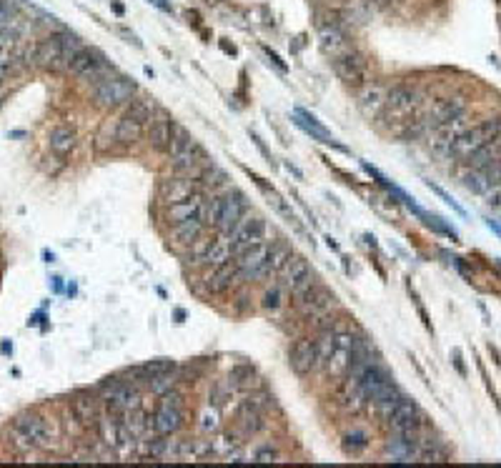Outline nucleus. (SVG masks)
I'll return each instance as SVG.
<instances>
[{
	"mask_svg": "<svg viewBox=\"0 0 501 468\" xmlns=\"http://www.w3.org/2000/svg\"><path fill=\"white\" fill-rule=\"evenodd\" d=\"M254 458H256V463H276V461H281V451H278V446H274V443H264V446L256 448Z\"/></svg>",
	"mask_w": 501,
	"mask_h": 468,
	"instance_id": "nucleus-51",
	"label": "nucleus"
},
{
	"mask_svg": "<svg viewBox=\"0 0 501 468\" xmlns=\"http://www.w3.org/2000/svg\"><path fill=\"white\" fill-rule=\"evenodd\" d=\"M484 198H486V205H489V208L499 210L501 208V183L499 186H491V190L484 195Z\"/></svg>",
	"mask_w": 501,
	"mask_h": 468,
	"instance_id": "nucleus-55",
	"label": "nucleus"
},
{
	"mask_svg": "<svg viewBox=\"0 0 501 468\" xmlns=\"http://www.w3.org/2000/svg\"><path fill=\"white\" fill-rule=\"evenodd\" d=\"M60 43H63V63H65V68L70 65V60L76 58L78 53H81L86 45H83V40L78 38L76 33H70V30H63L60 33Z\"/></svg>",
	"mask_w": 501,
	"mask_h": 468,
	"instance_id": "nucleus-43",
	"label": "nucleus"
},
{
	"mask_svg": "<svg viewBox=\"0 0 501 468\" xmlns=\"http://www.w3.org/2000/svg\"><path fill=\"white\" fill-rule=\"evenodd\" d=\"M421 433H393L386 443V456L396 463H409L419 458Z\"/></svg>",
	"mask_w": 501,
	"mask_h": 468,
	"instance_id": "nucleus-17",
	"label": "nucleus"
},
{
	"mask_svg": "<svg viewBox=\"0 0 501 468\" xmlns=\"http://www.w3.org/2000/svg\"><path fill=\"white\" fill-rule=\"evenodd\" d=\"M361 388H364V393H366V399L368 401H373L378 396V393L383 391V388L391 383V376L386 373V368L381 366V363H371V366L366 368V371L361 373Z\"/></svg>",
	"mask_w": 501,
	"mask_h": 468,
	"instance_id": "nucleus-28",
	"label": "nucleus"
},
{
	"mask_svg": "<svg viewBox=\"0 0 501 468\" xmlns=\"http://www.w3.org/2000/svg\"><path fill=\"white\" fill-rule=\"evenodd\" d=\"M281 301H283V288L276 283L274 288H269V291L264 293V298H261V306H264L266 311H276V308H281Z\"/></svg>",
	"mask_w": 501,
	"mask_h": 468,
	"instance_id": "nucleus-52",
	"label": "nucleus"
},
{
	"mask_svg": "<svg viewBox=\"0 0 501 468\" xmlns=\"http://www.w3.org/2000/svg\"><path fill=\"white\" fill-rule=\"evenodd\" d=\"M308 273H313L311 266H308V261L303 258V256H296V253H293V256H291V261L286 263V268L278 273V275H281L278 285H281V288H283V291H291L293 285L301 283V280L306 278Z\"/></svg>",
	"mask_w": 501,
	"mask_h": 468,
	"instance_id": "nucleus-29",
	"label": "nucleus"
},
{
	"mask_svg": "<svg viewBox=\"0 0 501 468\" xmlns=\"http://www.w3.org/2000/svg\"><path fill=\"white\" fill-rule=\"evenodd\" d=\"M16 45H3L0 48V83H6L11 73L16 70Z\"/></svg>",
	"mask_w": 501,
	"mask_h": 468,
	"instance_id": "nucleus-48",
	"label": "nucleus"
},
{
	"mask_svg": "<svg viewBox=\"0 0 501 468\" xmlns=\"http://www.w3.org/2000/svg\"><path fill=\"white\" fill-rule=\"evenodd\" d=\"M269 253H271V243L266 241V243L251 246V248H246V251H241V253L233 256V266H236V270H238V278L259 280Z\"/></svg>",
	"mask_w": 501,
	"mask_h": 468,
	"instance_id": "nucleus-11",
	"label": "nucleus"
},
{
	"mask_svg": "<svg viewBox=\"0 0 501 468\" xmlns=\"http://www.w3.org/2000/svg\"><path fill=\"white\" fill-rule=\"evenodd\" d=\"M236 278H238V270H236V266H233V261L218 266V268H210V273L203 278L206 293H210V296H221V293H226L228 288H231Z\"/></svg>",
	"mask_w": 501,
	"mask_h": 468,
	"instance_id": "nucleus-24",
	"label": "nucleus"
},
{
	"mask_svg": "<svg viewBox=\"0 0 501 468\" xmlns=\"http://www.w3.org/2000/svg\"><path fill=\"white\" fill-rule=\"evenodd\" d=\"M184 396L171 388L168 393L161 396V404H158L156 413H153V433L158 436H173L178 430L184 428Z\"/></svg>",
	"mask_w": 501,
	"mask_h": 468,
	"instance_id": "nucleus-5",
	"label": "nucleus"
},
{
	"mask_svg": "<svg viewBox=\"0 0 501 468\" xmlns=\"http://www.w3.org/2000/svg\"><path fill=\"white\" fill-rule=\"evenodd\" d=\"M366 401L368 399H366V393H364L359 376L346 373L344 383H341V388H339V404L344 406L349 413H361L364 406H366Z\"/></svg>",
	"mask_w": 501,
	"mask_h": 468,
	"instance_id": "nucleus-20",
	"label": "nucleus"
},
{
	"mask_svg": "<svg viewBox=\"0 0 501 468\" xmlns=\"http://www.w3.org/2000/svg\"><path fill=\"white\" fill-rule=\"evenodd\" d=\"M221 210H223V195L221 193L203 195L198 218L206 223V228H216L218 221H221Z\"/></svg>",
	"mask_w": 501,
	"mask_h": 468,
	"instance_id": "nucleus-38",
	"label": "nucleus"
},
{
	"mask_svg": "<svg viewBox=\"0 0 501 468\" xmlns=\"http://www.w3.org/2000/svg\"><path fill=\"white\" fill-rule=\"evenodd\" d=\"M135 83L125 76H106L93 88V101L98 108H120L128 105L135 96Z\"/></svg>",
	"mask_w": 501,
	"mask_h": 468,
	"instance_id": "nucleus-6",
	"label": "nucleus"
},
{
	"mask_svg": "<svg viewBox=\"0 0 501 468\" xmlns=\"http://www.w3.org/2000/svg\"><path fill=\"white\" fill-rule=\"evenodd\" d=\"M201 203H203V195L196 193V195H191V198L181 200V203L166 205V208H163V218H166L168 226H176V223L188 221V218H198Z\"/></svg>",
	"mask_w": 501,
	"mask_h": 468,
	"instance_id": "nucleus-26",
	"label": "nucleus"
},
{
	"mask_svg": "<svg viewBox=\"0 0 501 468\" xmlns=\"http://www.w3.org/2000/svg\"><path fill=\"white\" fill-rule=\"evenodd\" d=\"M176 361H171V358H153V361L143 363V371H146L148 381H151L153 376H161V373H173L176 371Z\"/></svg>",
	"mask_w": 501,
	"mask_h": 468,
	"instance_id": "nucleus-50",
	"label": "nucleus"
},
{
	"mask_svg": "<svg viewBox=\"0 0 501 468\" xmlns=\"http://www.w3.org/2000/svg\"><path fill=\"white\" fill-rule=\"evenodd\" d=\"M463 186L476 195H486L491 190L489 178L484 176V171H476V168H469V173L463 176Z\"/></svg>",
	"mask_w": 501,
	"mask_h": 468,
	"instance_id": "nucleus-44",
	"label": "nucleus"
},
{
	"mask_svg": "<svg viewBox=\"0 0 501 468\" xmlns=\"http://www.w3.org/2000/svg\"><path fill=\"white\" fill-rule=\"evenodd\" d=\"M266 406L261 404L259 396H251L246 399L236 411V428L243 433V438H256L261 430L266 428V413H264Z\"/></svg>",
	"mask_w": 501,
	"mask_h": 468,
	"instance_id": "nucleus-10",
	"label": "nucleus"
},
{
	"mask_svg": "<svg viewBox=\"0 0 501 468\" xmlns=\"http://www.w3.org/2000/svg\"><path fill=\"white\" fill-rule=\"evenodd\" d=\"M53 291H55V293L63 291V285H60V278H53Z\"/></svg>",
	"mask_w": 501,
	"mask_h": 468,
	"instance_id": "nucleus-59",
	"label": "nucleus"
},
{
	"mask_svg": "<svg viewBox=\"0 0 501 468\" xmlns=\"http://www.w3.org/2000/svg\"><path fill=\"white\" fill-rule=\"evenodd\" d=\"M213 238H206V233L188 248V261L191 266H206V256H208V248Z\"/></svg>",
	"mask_w": 501,
	"mask_h": 468,
	"instance_id": "nucleus-49",
	"label": "nucleus"
},
{
	"mask_svg": "<svg viewBox=\"0 0 501 468\" xmlns=\"http://www.w3.org/2000/svg\"><path fill=\"white\" fill-rule=\"evenodd\" d=\"M228 261H233L231 238L218 233V236H213V241H210L208 256H206V266H208V268H218V266L228 263Z\"/></svg>",
	"mask_w": 501,
	"mask_h": 468,
	"instance_id": "nucleus-34",
	"label": "nucleus"
},
{
	"mask_svg": "<svg viewBox=\"0 0 501 468\" xmlns=\"http://www.w3.org/2000/svg\"><path fill=\"white\" fill-rule=\"evenodd\" d=\"M429 188H432V190H434V193H437V195H439V198H441V200H444V203H446V205H451V208H454V210H456V213H458V215H466V210H463V208H461V205H458V203H456V200H454V198H451V195H449V193H446V190H444V188H439V186H434V183H432V181H429Z\"/></svg>",
	"mask_w": 501,
	"mask_h": 468,
	"instance_id": "nucleus-53",
	"label": "nucleus"
},
{
	"mask_svg": "<svg viewBox=\"0 0 501 468\" xmlns=\"http://www.w3.org/2000/svg\"><path fill=\"white\" fill-rule=\"evenodd\" d=\"M203 233H206V223L201 221V218H188V221H181L176 223V226H171L168 241L178 248H191Z\"/></svg>",
	"mask_w": 501,
	"mask_h": 468,
	"instance_id": "nucleus-23",
	"label": "nucleus"
},
{
	"mask_svg": "<svg viewBox=\"0 0 501 468\" xmlns=\"http://www.w3.org/2000/svg\"><path fill=\"white\" fill-rule=\"evenodd\" d=\"M288 171H291V173H293V176H296V178H301V171H298V168H296V166H291V163H288Z\"/></svg>",
	"mask_w": 501,
	"mask_h": 468,
	"instance_id": "nucleus-60",
	"label": "nucleus"
},
{
	"mask_svg": "<svg viewBox=\"0 0 501 468\" xmlns=\"http://www.w3.org/2000/svg\"><path fill=\"white\" fill-rule=\"evenodd\" d=\"M449 458V448L444 446L437 438H421V448H419V461H434L441 463Z\"/></svg>",
	"mask_w": 501,
	"mask_h": 468,
	"instance_id": "nucleus-41",
	"label": "nucleus"
},
{
	"mask_svg": "<svg viewBox=\"0 0 501 468\" xmlns=\"http://www.w3.org/2000/svg\"><path fill=\"white\" fill-rule=\"evenodd\" d=\"M466 108H469V101L463 96H451V98H444V101H437V105L424 113V120L429 128H439V125L449 123V120H456L466 113Z\"/></svg>",
	"mask_w": 501,
	"mask_h": 468,
	"instance_id": "nucleus-16",
	"label": "nucleus"
},
{
	"mask_svg": "<svg viewBox=\"0 0 501 468\" xmlns=\"http://www.w3.org/2000/svg\"><path fill=\"white\" fill-rule=\"evenodd\" d=\"M288 363H291L296 376H308V373L318 371V358H316V343L306 336L296 338L288 348Z\"/></svg>",
	"mask_w": 501,
	"mask_h": 468,
	"instance_id": "nucleus-15",
	"label": "nucleus"
},
{
	"mask_svg": "<svg viewBox=\"0 0 501 468\" xmlns=\"http://www.w3.org/2000/svg\"><path fill=\"white\" fill-rule=\"evenodd\" d=\"M486 226L491 228V233H496V236L501 238V226H499V223H496V221H491V218H486Z\"/></svg>",
	"mask_w": 501,
	"mask_h": 468,
	"instance_id": "nucleus-57",
	"label": "nucleus"
},
{
	"mask_svg": "<svg viewBox=\"0 0 501 468\" xmlns=\"http://www.w3.org/2000/svg\"><path fill=\"white\" fill-rule=\"evenodd\" d=\"M70 413L76 416V421H81L83 426L93 423V421H98V401L86 391L76 393L73 404H70Z\"/></svg>",
	"mask_w": 501,
	"mask_h": 468,
	"instance_id": "nucleus-33",
	"label": "nucleus"
},
{
	"mask_svg": "<svg viewBox=\"0 0 501 468\" xmlns=\"http://www.w3.org/2000/svg\"><path fill=\"white\" fill-rule=\"evenodd\" d=\"M153 118V101L151 98H133L125 108V113L116 123V138L123 146H135L148 130Z\"/></svg>",
	"mask_w": 501,
	"mask_h": 468,
	"instance_id": "nucleus-2",
	"label": "nucleus"
},
{
	"mask_svg": "<svg viewBox=\"0 0 501 468\" xmlns=\"http://www.w3.org/2000/svg\"><path fill=\"white\" fill-rule=\"evenodd\" d=\"M318 40H321V50H324L326 55H331V58H336V55H341V53L349 50L346 33L336 21L321 23V25H318Z\"/></svg>",
	"mask_w": 501,
	"mask_h": 468,
	"instance_id": "nucleus-22",
	"label": "nucleus"
},
{
	"mask_svg": "<svg viewBox=\"0 0 501 468\" xmlns=\"http://www.w3.org/2000/svg\"><path fill=\"white\" fill-rule=\"evenodd\" d=\"M173 130H176V123H173L171 115H166V113H153L151 123H148V130H146L148 143H151L153 151L168 153V148H171Z\"/></svg>",
	"mask_w": 501,
	"mask_h": 468,
	"instance_id": "nucleus-18",
	"label": "nucleus"
},
{
	"mask_svg": "<svg viewBox=\"0 0 501 468\" xmlns=\"http://www.w3.org/2000/svg\"><path fill=\"white\" fill-rule=\"evenodd\" d=\"M120 421H123V426L128 428V433L135 438V441H140L148 430H153V416H148L140 406L138 409H130V411H125V413H120Z\"/></svg>",
	"mask_w": 501,
	"mask_h": 468,
	"instance_id": "nucleus-30",
	"label": "nucleus"
},
{
	"mask_svg": "<svg viewBox=\"0 0 501 468\" xmlns=\"http://www.w3.org/2000/svg\"><path fill=\"white\" fill-rule=\"evenodd\" d=\"M198 186H201V188H206V190H210V193H216V190H221V188H228L226 171H221L218 166L208 163V166L203 168V173H201Z\"/></svg>",
	"mask_w": 501,
	"mask_h": 468,
	"instance_id": "nucleus-40",
	"label": "nucleus"
},
{
	"mask_svg": "<svg viewBox=\"0 0 501 468\" xmlns=\"http://www.w3.org/2000/svg\"><path fill=\"white\" fill-rule=\"evenodd\" d=\"M424 423H426L424 411L419 409V404H416L414 399H406V396L404 401L396 406L391 418H388V426H391L393 433H421Z\"/></svg>",
	"mask_w": 501,
	"mask_h": 468,
	"instance_id": "nucleus-13",
	"label": "nucleus"
},
{
	"mask_svg": "<svg viewBox=\"0 0 501 468\" xmlns=\"http://www.w3.org/2000/svg\"><path fill=\"white\" fill-rule=\"evenodd\" d=\"M484 176L489 178V183H491V186H499V183H501V161H496V163H491V166H486V168H484Z\"/></svg>",
	"mask_w": 501,
	"mask_h": 468,
	"instance_id": "nucleus-54",
	"label": "nucleus"
},
{
	"mask_svg": "<svg viewBox=\"0 0 501 468\" xmlns=\"http://www.w3.org/2000/svg\"><path fill=\"white\" fill-rule=\"evenodd\" d=\"M35 63L45 70L65 68L63 63V43H60V33H53L35 45Z\"/></svg>",
	"mask_w": 501,
	"mask_h": 468,
	"instance_id": "nucleus-19",
	"label": "nucleus"
},
{
	"mask_svg": "<svg viewBox=\"0 0 501 468\" xmlns=\"http://www.w3.org/2000/svg\"><path fill=\"white\" fill-rule=\"evenodd\" d=\"M53 441V426L40 413H23L11 426V446L18 451L45 448Z\"/></svg>",
	"mask_w": 501,
	"mask_h": 468,
	"instance_id": "nucleus-1",
	"label": "nucleus"
},
{
	"mask_svg": "<svg viewBox=\"0 0 501 468\" xmlns=\"http://www.w3.org/2000/svg\"><path fill=\"white\" fill-rule=\"evenodd\" d=\"M466 161H469V168H476V171H484L486 166L501 161V138H494L489 140V143H484V146L476 153H471Z\"/></svg>",
	"mask_w": 501,
	"mask_h": 468,
	"instance_id": "nucleus-36",
	"label": "nucleus"
},
{
	"mask_svg": "<svg viewBox=\"0 0 501 468\" xmlns=\"http://www.w3.org/2000/svg\"><path fill=\"white\" fill-rule=\"evenodd\" d=\"M494 138H501V115L486 118V120H481L479 125H474V128L463 130V133L454 140L451 158H461V161H466L471 153H476L484 143H489V140H494Z\"/></svg>",
	"mask_w": 501,
	"mask_h": 468,
	"instance_id": "nucleus-4",
	"label": "nucleus"
},
{
	"mask_svg": "<svg viewBox=\"0 0 501 468\" xmlns=\"http://www.w3.org/2000/svg\"><path fill=\"white\" fill-rule=\"evenodd\" d=\"M366 91L359 98V108L366 118H378L381 110L386 108V91L381 86H364Z\"/></svg>",
	"mask_w": 501,
	"mask_h": 468,
	"instance_id": "nucleus-32",
	"label": "nucleus"
},
{
	"mask_svg": "<svg viewBox=\"0 0 501 468\" xmlns=\"http://www.w3.org/2000/svg\"><path fill=\"white\" fill-rule=\"evenodd\" d=\"M218 428H221V413H218L216 406L208 404L198 416V430L203 433V436H213Z\"/></svg>",
	"mask_w": 501,
	"mask_h": 468,
	"instance_id": "nucleus-42",
	"label": "nucleus"
},
{
	"mask_svg": "<svg viewBox=\"0 0 501 468\" xmlns=\"http://www.w3.org/2000/svg\"><path fill=\"white\" fill-rule=\"evenodd\" d=\"M368 448V433L366 430H351L344 436V453L349 456H359Z\"/></svg>",
	"mask_w": 501,
	"mask_h": 468,
	"instance_id": "nucleus-45",
	"label": "nucleus"
},
{
	"mask_svg": "<svg viewBox=\"0 0 501 468\" xmlns=\"http://www.w3.org/2000/svg\"><path fill=\"white\" fill-rule=\"evenodd\" d=\"M103 396V404L111 413H125L130 409H138L140 406V386L130 381H123L120 376H111L98 386Z\"/></svg>",
	"mask_w": 501,
	"mask_h": 468,
	"instance_id": "nucleus-3",
	"label": "nucleus"
},
{
	"mask_svg": "<svg viewBox=\"0 0 501 468\" xmlns=\"http://www.w3.org/2000/svg\"><path fill=\"white\" fill-rule=\"evenodd\" d=\"M291 256H293V248L288 246V243H283V241L271 243V253H269V258H266V266H264V270H261V278L259 280L278 275L281 270L286 268V263L291 261Z\"/></svg>",
	"mask_w": 501,
	"mask_h": 468,
	"instance_id": "nucleus-27",
	"label": "nucleus"
},
{
	"mask_svg": "<svg viewBox=\"0 0 501 468\" xmlns=\"http://www.w3.org/2000/svg\"><path fill=\"white\" fill-rule=\"evenodd\" d=\"M68 70L76 78H83V81H103L108 76V60L101 50L96 48H83L76 58L70 60Z\"/></svg>",
	"mask_w": 501,
	"mask_h": 468,
	"instance_id": "nucleus-9",
	"label": "nucleus"
},
{
	"mask_svg": "<svg viewBox=\"0 0 501 468\" xmlns=\"http://www.w3.org/2000/svg\"><path fill=\"white\" fill-rule=\"evenodd\" d=\"M368 3H373V6H388L391 0H368Z\"/></svg>",
	"mask_w": 501,
	"mask_h": 468,
	"instance_id": "nucleus-61",
	"label": "nucleus"
},
{
	"mask_svg": "<svg viewBox=\"0 0 501 468\" xmlns=\"http://www.w3.org/2000/svg\"><path fill=\"white\" fill-rule=\"evenodd\" d=\"M334 73L339 81H344L349 88H364L368 86V63L361 53L346 50V53L334 58Z\"/></svg>",
	"mask_w": 501,
	"mask_h": 468,
	"instance_id": "nucleus-8",
	"label": "nucleus"
},
{
	"mask_svg": "<svg viewBox=\"0 0 501 468\" xmlns=\"http://www.w3.org/2000/svg\"><path fill=\"white\" fill-rule=\"evenodd\" d=\"M251 203H248L246 193L238 188H231L226 195H223V210H221V221H218V233L223 236H231L236 231V226L241 223V218L248 213Z\"/></svg>",
	"mask_w": 501,
	"mask_h": 468,
	"instance_id": "nucleus-12",
	"label": "nucleus"
},
{
	"mask_svg": "<svg viewBox=\"0 0 501 468\" xmlns=\"http://www.w3.org/2000/svg\"><path fill=\"white\" fill-rule=\"evenodd\" d=\"M213 441V456H221V458H231L233 453L238 451V448L243 446V433L241 430L233 426L231 430H223L221 436H216V438H210Z\"/></svg>",
	"mask_w": 501,
	"mask_h": 468,
	"instance_id": "nucleus-35",
	"label": "nucleus"
},
{
	"mask_svg": "<svg viewBox=\"0 0 501 468\" xmlns=\"http://www.w3.org/2000/svg\"><path fill=\"white\" fill-rule=\"evenodd\" d=\"M451 358H454V366H456V371L461 373V376H466V368H463V363H461V350H458V348H454Z\"/></svg>",
	"mask_w": 501,
	"mask_h": 468,
	"instance_id": "nucleus-56",
	"label": "nucleus"
},
{
	"mask_svg": "<svg viewBox=\"0 0 501 468\" xmlns=\"http://www.w3.org/2000/svg\"><path fill=\"white\" fill-rule=\"evenodd\" d=\"M196 193H201L198 181H193V178L188 176H181V173L173 178H163L161 186H158V200L163 203V208L173 203H181V200L191 198V195Z\"/></svg>",
	"mask_w": 501,
	"mask_h": 468,
	"instance_id": "nucleus-14",
	"label": "nucleus"
},
{
	"mask_svg": "<svg viewBox=\"0 0 501 468\" xmlns=\"http://www.w3.org/2000/svg\"><path fill=\"white\" fill-rule=\"evenodd\" d=\"M401 401H404V393H401V391H399V386H396V383L391 381L386 388H383L381 393H378L376 399L371 401V404L376 406L378 418L386 421V423H388V418H391V413H393V411H396V406H399Z\"/></svg>",
	"mask_w": 501,
	"mask_h": 468,
	"instance_id": "nucleus-31",
	"label": "nucleus"
},
{
	"mask_svg": "<svg viewBox=\"0 0 501 468\" xmlns=\"http://www.w3.org/2000/svg\"><path fill=\"white\" fill-rule=\"evenodd\" d=\"M419 105V91L409 83H396L386 91V108L393 110V113H409L414 108Z\"/></svg>",
	"mask_w": 501,
	"mask_h": 468,
	"instance_id": "nucleus-21",
	"label": "nucleus"
},
{
	"mask_svg": "<svg viewBox=\"0 0 501 468\" xmlns=\"http://www.w3.org/2000/svg\"><path fill=\"white\" fill-rule=\"evenodd\" d=\"M293 123H296L298 128H301L306 135H311L313 140H318V143H326V146L339 148V151H344V148H341L339 143H336V140H334V135H331L329 130L324 128V125L318 123V120L313 118L311 113H306L303 108H296V113H293Z\"/></svg>",
	"mask_w": 501,
	"mask_h": 468,
	"instance_id": "nucleus-25",
	"label": "nucleus"
},
{
	"mask_svg": "<svg viewBox=\"0 0 501 468\" xmlns=\"http://www.w3.org/2000/svg\"><path fill=\"white\" fill-rule=\"evenodd\" d=\"M233 391H236V388L231 386V381H218V383H213V386H210V391H208V404H210V406H216V409H221V406L226 404V401H231Z\"/></svg>",
	"mask_w": 501,
	"mask_h": 468,
	"instance_id": "nucleus-46",
	"label": "nucleus"
},
{
	"mask_svg": "<svg viewBox=\"0 0 501 468\" xmlns=\"http://www.w3.org/2000/svg\"><path fill=\"white\" fill-rule=\"evenodd\" d=\"M48 143H50V151H53L55 156H68V153L78 146V135L73 128H65L63 125V128H55L53 133H50Z\"/></svg>",
	"mask_w": 501,
	"mask_h": 468,
	"instance_id": "nucleus-37",
	"label": "nucleus"
},
{
	"mask_svg": "<svg viewBox=\"0 0 501 468\" xmlns=\"http://www.w3.org/2000/svg\"><path fill=\"white\" fill-rule=\"evenodd\" d=\"M0 353H3V355L13 353V343H8V341H3V343H0Z\"/></svg>",
	"mask_w": 501,
	"mask_h": 468,
	"instance_id": "nucleus-58",
	"label": "nucleus"
},
{
	"mask_svg": "<svg viewBox=\"0 0 501 468\" xmlns=\"http://www.w3.org/2000/svg\"><path fill=\"white\" fill-rule=\"evenodd\" d=\"M228 238H231V251L233 256H236L241 253V251H246V248L266 243V238H269V223H266V218H261V215L246 213L241 218V223L236 226V231Z\"/></svg>",
	"mask_w": 501,
	"mask_h": 468,
	"instance_id": "nucleus-7",
	"label": "nucleus"
},
{
	"mask_svg": "<svg viewBox=\"0 0 501 468\" xmlns=\"http://www.w3.org/2000/svg\"><path fill=\"white\" fill-rule=\"evenodd\" d=\"M148 391L153 393V396H158L161 399L163 393H168L171 388H176V371L173 373H161V376H153L151 381L146 383Z\"/></svg>",
	"mask_w": 501,
	"mask_h": 468,
	"instance_id": "nucleus-47",
	"label": "nucleus"
},
{
	"mask_svg": "<svg viewBox=\"0 0 501 468\" xmlns=\"http://www.w3.org/2000/svg\"><path fill=\"white\" fill-rule=\"evenodd\" d=\"M499 266H501V258H499Z\"/></svg>",
	"mask_w": 501,
	"mask_h": 468,
	"instance_id": "nucleus-62",
	"label": "nucleus"
},
{
	"mask_svg": "<svg viewBox=\"0 0 501 468\" xmlns=\"http://www.w3.org/2000/svg\"><path fill=\"white\" fill-rule=\"evenodd\" d=\"M228 381H231V386L236 388V391H248V388L259 386L261 378H259V373H256V368L251 366V363H241V366H236L231 371Z\"/></svg>",
	"mask_w": 501,
	"mask_h": 468,
	"instance_id": "nucleus-39",
	"label": "nucleus"
}]
</instances>
